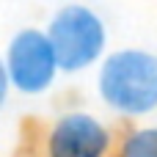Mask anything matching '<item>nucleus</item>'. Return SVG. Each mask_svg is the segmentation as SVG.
<instances>
[{"label":"nucleus","instance_id":"obj_1","mask_svg":"<svg viewBox=\"0 0 157 157\" xmlns=\"http://www.w3.org/2000/svg\"><path fill=\"white\" fill-rule=\"evenodd\" d=\"M99 91L124 113H146L157 105V58L141 50L110 55L99 75Z\"/></svg>","mask_w":157,"mask_h":157},{"label":"nucleus","instance_id":"obj_2","mask_svg":"<svg viewBox=\"0 0 157 157\" xmlns=\"http://www.w3.org/2000/svg\"><path fill=\"white\" fill-rule=\"evenodd\" d=\"M50 41H52L58 66L75 72L91 63L102 52L105 30L94 11L83 6H66L55 14L50 25Z\"/></svg>","mask_w":157,"mask_h":157},{"label":"nucleus","instance_id":"obj_3","mask_svg":"<svg viewBox=\"0 0 157 157\" xmlns=\"http://www.w3.org/2000/svg\"><path fill=\"white\" fill-rule=\"evenodd\" d=\"M55 66H58V58H55L50 36H44L39 30H22L14 36V41L8 47L6 72L17 88H22L28 94L47 88L55 75Z\"/></svg>","mask_w":157,"mask_h":157},{"label":"nucleus","instance_id":"obj_4","mask_svg":"<svg viewBox=\"0 0 157 157\" xmlns=\"http://www.w3.org/2000/svg\"><path fill=\"white\" fill-rule=\"evenodd\" d=\"M108 149L105 127L83 113L63 116L50 135V157H102Z\"/></svg>","mask_w":157,"mask_h":157},{"label":"nucleus","instance_id":"obj_5","mask_svg":"<svg viewBox=\"0 0 157 157\" xmlns=\"http://www.w3.org/2000/svg\"><path fill=\"white\" fill-rule=\"evenodd\" d=\"M124 157H157V130L135 132L124 146Z\"/></svg>","mask_w":157,"mask_h":157}]
</instances>
